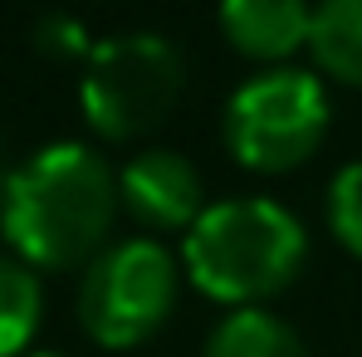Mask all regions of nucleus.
I'll list each match as a JSON object with an SVG mask.
<instances>
[{"label": "nucleus", "mask_w": 362, "mask_h": 357, "mask_svg": "<svg viewBox=\"0 0 362 357\" xmlns=\"http://www.w3.org/2000/svg\"><path fill=\"white\" fill-rule=\"evenodd\" d=\"M181 78L186 69H181L177 45H167L162 35H147V30L113 35L93 45V54L83 64L78 103L98 137L127 142V137L152 132L177 108Z\"/></svg>", "instance_id": "4"}, {"label": "nucleus", "mask_w": 362, "mask_h": 357, "mask_svg": "<svg viewBox=\"0 0 362 357\" xmlns=\"http://www.w3.org/2000/svg\"><path fill=\"white\" fill-rule=\"evenodd\" d=\"M206 357H308V353L284 318H274L264 308H230L216 323Z\"/></svg>", "instance_id": "9"}, {"label": "nucleus", "mask_w": 362, "mask_h": 357, "mask_svg": "<svg viewBox=\"0 0 362 357\" xmlns=\"http://www.w3.org/2000/svg\"><path fill=\"white\" fill-rule=\"evenodd\" d=\"M308 49L328 78L362 88V0H318Z\"/></svg>", "instance_id": "8"}, {"label": "nucleus", "mask_w": 362, "mask_h": 357, "mask_svg": "<svg viewBox=\"0 0 362 357\" xmlns=\"http://www.w3.org/2000/svg\"><path fill=\"white\" fill-rule=\"evenodd\" d=\"M177 308V264L157 240H122L103 250L78 289V323L98 348L147 343Z\"/></svg>", "instance_id": "5"}, {"label": "nucleus", "mask_w": 362, "mask_h": 357, "mask_svg": "<svg viewBox=\"0 0 362 357\" xmlns=\"http://www.w3.org/2000/svg\"><path fill=\"white\" fill-rule=\"evenodd\" d=\"M221 132L245 172H294L328 132V93L303 69H264L230 93Z\"/></svg>", "instance_id": "3"}, {"label": "nucleus", "mask_w": 362, "mask_h": 357, "mask_svg": "<svg viewBox=\"0 0 362 357\" xmlns=\"http://www.w3.org/2000/svg\"><path fill=\"white\" fill-rule=\"evenodd\" d=\"M328 230L348 254L362 259V162H348L328 186Z\"/></svg>", "instance_id": "11"}, {"label": "nucleus", "mask_w": 362, "mask_h": 357, "mask_svg": "<svg viewBox=\"0 0 362 357\" xmlns=\"http://www.w3.org/2000/svg\"><path fill=\"white\" fill-rule=\"evenodd\" d=\"M40 313H45V294L35 269H25L20 259H0V357H20L30 348Z\"/></svg>", "instance_id": "10"}, {"label": "nucleus", "mask_w": 362, "mask_h": 357, "mask_svg": "<svg viewBox=\"0 0 362 357\" xmlns=\"http://www.w3.org/2000/svg\"><path fill=\"white\" fill-rule=\"evenodd\" d=\"M122 196L118 177L83 142H49L20 162L0 191V230L20 264L74 269L98 259Z\"/></svg>", "instance_id": "1"}, {"label": "nucleus", "mask_w": 362, "mask_h": 357, "mask_svg": "<svg viewBox=\"0 0 362 357\" xmlns=\"http://www.w3.org/2000/svg\"><path fill=\"white\" fill-rule=\"evenodd\" d=\"M118 196L127 216L147 230H191L206 211V186L201 172L167 147L137 152L118 177Z\"/></svg>", "instance_id": "6"}, {"label": "nucleus", "mask_w": 362, "mask_h": 357, "mask_svg": "<svg viewBox=\"0 0 362 357\" xmlns=\"http://www.w3.org/2000/svg\"><path fill=\"white\" fill-rule=\"evenodd\" d=\"M221 35L245 59L279 64L313 35L308 0H221Z\"/></svg>", "instance_id": "7"}, {"label": "nucleus", "mask_w": 362, "mask_h": 357, "mask_svg": "<svg viewBox=\"0 0 362 357\" xmlns=\"http://www.w3.org/2000/svg\"><path fill=\"white\" fill-rule=\"evenodd\" d=\"M303 254H308V235L299 216L264 196L206 206L181 245L191 284L235 308H255L269 294L289 289L303 269Z\"/></svg>", "instance_id": "2"}, {"label": "nucleus", "mask_w": 362, "mask_h": 357, "mask_svg": "<svg viewBox=\"0 0 362 357\" xmlns=\"http://www.w3.org/2000/svg\"><path fill=\"white\" fill-rule=\"evenodd\" d=\"M40 49L54 54V59H88V54H93L88 30H83L74 15H45V20H40Z\"/></svg>", "instance_id": "12"}, {"label": "nucleus", "mask_w": 362, "mask_h": 357, "mask_svg": "<svg viewBox=\"0 0 362 357\" xmlns=\"http://www.w3.org/2000/svg\"><path fill=\"white\" fill-rule=\"evenodd\" d=\"M30 357H59V353H30Z\"/></svg>", "instance_id": "13"}]
</instances>
